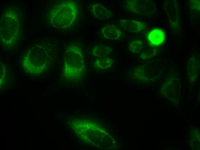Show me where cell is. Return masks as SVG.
<instances>
[{
	"mask_svg": "<svg viewBox=\"0 0 200 150\" xmlns=\"http://www.w3.org/2000/svg\"><path fill=\"white\" fill-rule=\"evenodd\" d=\"M117 22L119 26L125 30L131 32H138L145 28L146 24L137 20L119 19Z\"/></svg>",
	"mask_w": 200,
	"mask_h": 150,
	"instance_id": "obj_1",
	"label": "cell"
},
{
	"mask_svg": "<svg viewBox=\"0 0 200 150\" xmlns=\"http://www.w3.org/2000/svg\"><path fill=\"white\" fill-rule=\"evenodd\" d=\"M100 32L103 37L109 40H118L122 35L121 31L119 29L111 25H106L102 27Z\"/></svg>",
	"mask_w": 200,
	"mask_h": 150,
	"instance_id": "obj_2",
	"label": "cell"
},
{
	"mask_svg": "<svg viewBox=\"0 0 200 150\" xmlns=\"http://www.w3.org/2000/svg\"><path fill=\"white\" fill-rule=\"evenodd\" d=\"M91 11L94 17L100 19H107L113 16L112 12L103 5L98 3L92 4Z\"/></svg>",
	"mask_w": 200,
	"mask_h": 150,
	"instance_id": "obj_3",
	"label": "cell"
},
{
	"mask_svg": "<svg viewBox=\"0 0 200 150\" xmlns=\"http://www.w3.org/2000/svg\"><path fill=\"white\" fill-rule=\"evenodd\" d=\"M165 35L161 29L158 28L152 30L148 33L147 39L149 44L153 46H158L165 40Z\"/></svg>",
	"mask_w": 200,
	"mask_h": 150,
	"instance_id": "obj_4",
	"label": "cell"
},
{
	"mask_svg": "<svg viewBox=\"0 0 200 150\" xmlns=\"http://www.w3.org/2000/svg\"><path fill=\"white\" fill-rule=\"evenodd\" d=\"M112 49L109 47L99 45L93 47L91 50V54L97 57H103L110 55Z\"/></svg>",
	"mask_w": 200,
	"mask_h": 150,
	"instance_id": "obj_5",
	"label": "cell"
},
{
	"mask_svg": "<svg viewBox=\"0 0 200 150\" xmlns=\"http://www.w3.org/2000/svg\"><path fill=\"white\" fill-rule=\"evenodd\" d=\"M114 60L108 57H102L97 59L94 62L95 65L101 68H108L113 65Z\"/></svg>",
	"mask_w": 200,
	"mask_h": 150,
	"instance_id": "obj_6",
	"label": "cell"
},
{
	"mask_svg": "<svg viewBox=\"0 0 200 150\" xmlns=\"http://www.w3.org/2000/svg\"><path fill=\"white\" fill-rule=\"evenodd\" d=\"M143 47L142 42L139 40L131 41L129 44V50L134 54L139 52L142 50Z\"/></svg>",
	"mask_w": 200,
	"mask_h": 150,
	"instance_id": "obj_7",
	"label": "cell"
}]
</instances>
